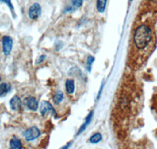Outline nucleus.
Instances as JSON below:
<instances>
[{"label":"nucleus","instance_id":"f257e3e1","mask_svg":"<svg viewBox=\"0 0 157 149\" xmlns=\"http://www.w3.org/2000/svg\"><path fill=\"white\" fill-rule=\"evenodd\" d=\"M152 39V32L150 27L141 25L136 29L134 35V46L138 50H144L148 46Z\"/></svg>","mask_w":157,"mask_h":149},{"label":"nucleus","instance_id":"f03ea898","mask_svg":"<svg viewBox=\"0 0 157 149\" xmlns=\"http://www.w3.org/2000/svg\"><path fill=\"white\" fill-rule=\"evenodd\" d=\"M40 134H41V132L37 126H32V127L27 129L23 133L24 137L27 141H32V140H36L40 136Z\"/></svg>","mask_w":157,"mask_h":149},{"label":"nucleus","instance_id":"7ed1b4c3","mask_svg":"<svg viewBox=\"0 0 157 149\" xmlns=\"http://www.w3.org/2000/svg\"><path fill=\"white\" fill-rule=\"evenodd\" d=\"M39 111H40L42 116H46L48 112H50L54 115V117L57 118V112H56L55 109L48 101H43L42 102L40 105V108H39Z\"/></svg>","mask_w":157,"mask_h":149},{"label":"nucleus","instance_id":"20e7f679","mask_svg":"<svg viewBox=\"0 0 157 149\" xmlns=\"http://www.w3.org/2000/svg\"><path fill=\"white\" fill-rule=\"evenodd\" d=\"M41 6L39 3L32 4L29 10V17L31 20H36L41 15Z\"/></svg>","mask_w":157,"mask_h":149},{"label":"nucleus","instance_id":"39448f33","mask_svg":"<svg viewBox=\"0 0 157 149\" xmlns=\"http://www.w3.org/2000/svg\"><path fill=\"white\" fill-rule=\"evenodd\" d=\"M13 48V39L10 36H4L2 38V51L6 56L11 53Z\"/></svg>","mask_w":157,"mask_h":149},{"label":"nucleus","instance_id":"423d86ee","mask_svg":"<svg viewBox=\"0 0 157 149\" xmlns=\"http://www.w3.org/2000/svg\"><path fill=\"white\" fill-rule=\"evenodd\" d=\"M10 106L13 111H20L21 108V101L18 96H14L11 98L10 101Z\"/></svg>","mask_w":157,"mask_h":149},{"label":"nucleus","instance_id":"0eeeda50","mask_svg":"<svg viewBox=\"0 0 157 149\" xmlns=\"http://www.w3.org/2000/svg\"><path fill=\"white\" fill-rule=\"evenodd\" d=\"M25 104L28 108L32 111H36L39 108V103L36 101V99L33 97H29L25 99Z\"/></svg>","mask_w":157,"mask_h":149},{"label":"nucleus","instance_id":"6e6552de","mask_svg":"<svg viewBox=\"0 0 157 149\" xmlns=\"http://www.w3.org/2000/svg\"><path fill=\"white\" fill-rule=\"evenodd\" d=\"M93 115H94V111H91V112H90L89 114H88V116H86V119H85V122H84L83 124L81 126L80 129L78 130L77 135L80 134V133H82V132L84 131V130H86V127L89 126L90 123V122H91V120H92V118H93Z\"/></svg>","mask_w":157,"mask_h":149},{"label":"nucleus","instance_id":"1a4fd4ad","mask_svg":"<svg viewBox=\"0 0 157 149\" xmlns=\"http://www.w3.org/2000/svg\"><path fill=\"white\" fill-rule=\"evenodd\" d=\"M10 147L12 149H21L23 148L22 143L21 140L17 137H13L10 141Z\"/></svg>","mask_w":157,"mask_h":149},{"label":"nucleus","instance_id":"9d476101","mask_svg":"<svg viewBox=\"0 0 157 149\" xmlns=\"http://www.w3.org/2000/svg\"><path fill=\"white\" fill-rule=\"evenodd\" d=\"M65 89L68 94H72L75 91V82L72 79H67L65 82Z\"/></svg>","mask_w":157,"mask_h":149},{"label":"nucleus","instance_id":"9b49d317","mask_svg":"<svg viewBox=\"0 0 157 149\" xmlns=\"http://www.w3.org/2000/svg\"><path fill=\"white\" fill-rule=\"evenodd\" d=\"M107 0H97V10L99 13H104L105 10Z\"/></svg>","mask_w":157,"mask_h":149},{"label":"nucleus","instance_id":"f8f14e48","mask_svg":"<svg viewBox=\"0 0 157 149\" xmlns=\"http://www.w3.org/2000/svg\"><path fill=\"white\" fill-rule=\"evenodd\" d=\"M10 90V85L8 83L0 84V97L5 96Z\"/></svg>","mask_w":157,"mask_h":149},{"label":"nucleus","instance_id":"ddd939ff","mask_svg":"<svg viewBox=\"0 0 157 149\" xmlns=\"http://www.w3.org/2000/svg\"><path fill=\"white\" fill-rule=\"evenodd\" d=\"M102 140V135L100 133H94L93 136H91L90 138V142L91 144H98L100 141H101Z\"/></svg>","mask_w":157,"mask_h":149},{"label":"nucleus","instance_id":"4468645a","mask_svg":"<svg viewBox=\"0 0 157 149\" xmlns=\"http://www.w3.org/2000/svg\"><path fill=\"white\" fill-rule=\"evenodd\" d=\"M64 100V94L62 91L57 90L54 96V101L56 104H60Z\"/></svg>","mask_w":157,"mask_h":149},{"label":"nucleus","instance_id":"2eb2a0df","mask_svg":"<svg viewBox=\"0 0 157 149\" xmlns=\"http://www.w3.org/2000/svg\"><path fill=\"white\" fill-rule=\"evenodd\" d=\"M0 2H4V3H6V5L9 6L10 10H11V12H12V14L13 15V17H15V12H14V9H13V6L12 5V3H11V0H0Z\"/></svg>","mask_w":157,"mask_h":149},{"label":"nucleus","instance_id":"dca6fc26","mask_svg":"<svg viewBox=\"0 0 157 149\" xmlns=\"http://www.w3.org/2000/svg\"><path fill=\"white\" fill-rule=\"evenodd\" d=\"M95 60V58L92 56H89L87 58V60H86V67H87L88 71L90 72V69H91V66H92V63L94 62Z\"/></svg>","mask_w":157,"mask_h":149},{"label":"nucleus","instance_id":"f3484780","mask_svg":"<svg viewBox=\"0 0 157 149\" xmlns=\"http://www.w3.org/2000/svg\"><path fill=\"white\" fill-rule=\"evenodd\" d=\"M82 2H83V0H71L72 5H73L75 8L81 7L82 5Z\"/></svg>","mask_w":157,"mask_h":149},{"label":"nucleus","instance_id":"a211bd4d","mask_svg":"<svg viewBox=\"0 0 157 149\" xmlns=\"http://www.w3.org/2000/svg\"><path fill=\"white\" fill-rule=\"evenodd\" d=\"M46 57H46V55L40 56V57H39V58L37 60V61H36V64H41V63L43 62V60H44L45 59H46Z\"/></svg>","mask_w":157,"mask_h":149},{"label":"nucleus","instance_id":"6ab92c4d","mask_svg":"<svg viewBox=\"0 0 157 149\" xmlns=\"http://www.w3.org/2000/svg\"><path fill=\"white\" fill-rule=\"evenodd\" d=\"M71 142H69V143H68V144H67V146H64V147H62V148H68V147H69L70 145H71Z\"/></svg>","mask_w":157,"mask_h":149},{"label":"nucleus","instance_id":"aec40b11","mask_svg":"<svg viewBox=\"0 0 157 149\" xmlns=\"http://www.w3.org/2000/svg\"><path fill=\"white\" fill-rule=\"evenodd\" d=\"M0 81H1V77H0Z\"/></svg>","mask_w":157,"mask_h":149},{"label":"nucleus","instance_id":"412c9836","mask_svg":"<svg viewBox=\"0 0 157 149\" xmlns=\"http://www.w3.org/2000/svg\"><path fill=\"white\" fill-rule=\"evenodd\" d=\"M130 1H132V0H130Z\"/></svg>","mask_w":157,"mask_h":149}]
</instances>
